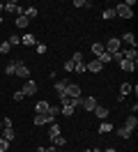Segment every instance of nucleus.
<instances>
[{
	"instance_id": "f257e3e1",
	"label": "nucleus",
	"mask_w": 138,
	"mask_h": 152,
	"mask_svg": "<svg viewBox=\"0 0 138 152\" xmlns=\"http://www.w3.org/2000/svg\"><path fill=\"white\" fill-rule=\"evenodd\" d=\"M115 16H120V19H131V16H134V10H129L124 2H120V5H115Z\"/></svg>"
},
{
	"instance_id": "f03ea898",
	"label": "nucleus",
	"mask_w": 138,
	"mask_h": 152,
	"mask_svg": "<svg viewBox=\"0 0 138 152\" xmlns=\"http://www.w3.org/2000/svg\"><path fill=\"white\" fill-rule=\"evenodd\" d=\"M37 90H39V88H37V83L32 81V78H28L26 83H23V88H21V92H23L26 97H32V95H37Z\"/></svg>"
},
{
	"instance_id": "7ed1b4c3",
	"label": "nucleus",
	"mask_w": 138,
	"mask_h": 152,
	"mask_svg": "<svg viewBox=\"0 0 138 152\" xmlns=\"http://www.w3.org/2000/svg\"><path fill=\"white\" fill-rule=\"evenodd\" d=\"M120 46H122V42H120L118 37L108 39V42L104 44V48H106V53H110V56H113V53H118V51H120Z\"/></svg>"
},
{
	"instance_id": "20e7f679",
	"label": "nucleus",
	"mask_w": 138,
	"mask_h": 152,
	"mask_svg": "<svg viewBox=\"0 0 138 152\" xmlns=\"http://www.w3.org/2000/svg\"><path fill=\"white\" fill-rule=\"evenodd\" d=\"M14 76H16V78H26V81H28V78H30V69H28L21 60H16V74H14Z\"/></svg>"
},
{
	"instance_id": "39448f33",
	"label": "nucleus",
	"mask_w": 138,
	"mask_h": 152,
	"mask_svg": "<svg viewBox=\"0 0 138 152\" xmlns=\"http://www.w3.org/2000/svg\"><path fill=\"white\" fill-rule=\"evenodd\" d=\"M97 106V97H81V108L83 111H94Z\"/></svg>"
},
{
	"instance_id": "423d86ee",
	"label": "nucleus",
	"mask_w": 138,
	"mask_h": 152,
	"mask_svg": "<svg viewBox=\"0 0 138 152\" xmlns=\"http://www.w3.org/2000/svg\"><path fill=\"white\" fill-rule=\"evenodd\" d=\"M85 69H88V72H94V74H99L101 69H104V65L94 58V60H90V62H85Z\"/></svg>"
},
{
	"instance_id": "0eeeda50",
	"label": "nucleus",
	"mask_w": 138,
	"mask_h": 152,
	"mask_svg": "<svg viewBox=\"0 0 138 152\" xmlns=\"http://www.w3.org/2000/svg\"><path fill=\"white\" fill-rule=\"evenodd\" d=\"M92 113L97 115V118H99L101 122H104V120H108V108H106V106H99V104H97V106H94V111H92Z\"/></svg>"
},
{
	"instance_id": "6e6552de",
	"label": "nucleus",
	"mask_w": 138,
	"mask_h": 152,
	"mask_svg": "<svg viewBox=\"0 0 138 152\" xmlns=\"http://www.w3.org/2000/svg\"><path fill=\"white\" fill-rule=\"evenodd\" d=\"M51 122H55V120H53L48 113H44V115H35V124H37V127H42V124H51Z\"/></svg>"
},
{
	"instance_id": "1a4fd4ad",
	"label": "nucleus",
	"mask_w": 138,
	"mask_h": 152,
	"mask_svg": "<svg viewBox=\"0 0 138 152\" xmlns=\"http://www.w3.org/2000/svg\"><path fill=\"white\" fill-rule=\"evenodd\" d=\"M48 108H51V104H48L46 99H42V102H37V104H35V111H37V115H44V113H48Z\"/></svg>"
},
{
	"instance_id": "9d476101",
	"label": "nucleus",
	"mask_w": 138,
	"mask_h": 152,
	"mask_svg": "<svg viewBox=\"0 0 138 152\" xmlns=\"http://www.w3.org/2000/svg\"><path fill=\"white\" fill-rule=\"evenodd\" d=\"M0 138H5V141H14L16 138V132H14V127H7V129H2V134H0Z\"/></svg>"
},
{
	"instance_id": "9b49d317",
	"label": "nucleus",
	"mask_w": 138,
	"mask_h": 152,
	"mask_svg": "<svg viewBox=\"0 0 138 152\" xmlns=\"http://www.w3.org/2000/svg\"><path fill=\"white\" fill-rule=\"evenodd\" d=\"M67 86H69V81H67V78H64V81H55V92H58V95H60V97H62L64 95V92H67Z\"/></svg>"
},
{
	"instance_id": "f8f14e48",
	"label": "nucleus",
	"mask_w": 138,
	"mask_h": 152,
	"mask_svg": "<svg viewBox=\"0 0 138 152\" xmlns=\"http://www.w3.org/2000/svg\"><path fill=\"white\" fill-rule=\"evenodd\" d=\"M120 42H127V44H129V48H136V37H134V32H124Z\"/></svg>"
},
{
	"instance_id": "ddd939ff",
	"label": "nucleus",
	"mask_w": 138,
	"mask_h": 152,
	"mask_svg": "<svg viewBox=\"0 0 138 152\" xmlns=\"http://www.w3.org/2000/svg\"><path fill=\"white\" fill-rule=\"evenodd\" d=\"M136 67H138V62H131V60H122V62H120V69H122V72H134Z\"/></svg>"
},
{
	"instance_id": "4468645a",
	"label": "nucleus",
	"mask_w": 138,
	"mask_h": 152,
	"mask_svg": "<svg viewBox=\"0 0 138 152\" xmlns=\"http://www.w3.org/2000/svg\"><path fill=\"white\" fill-rule=\"evenodd\" d=\"M122 56H124V60H131V62H138V51H136V48H127V51H124Z\"/></svg>"
},
{
	"instance_id": "2eb2a0df",
	"label": "nucleus",
	"mask_w": 138,
	"mask_h": 152,
	"mask_svg": "<svg viewBox=\"0 0 138 152\" xmlns=\"http://www.w3.org/2000/svg\"><path fill=\"white\" fill-rule=\"evenodd\" d=\"M64 95H67V97H81V88H78V86H74V83H69Z\"/></svg>"
},
{
	"instance_id": "dca6fc26",
	"label": "nucleus",
	"mask_w": 138,
	"mask_h": 152,
	"mask_svg": "<svg viewBox=\"0 0 138 152\" xmlns=\"http://www.w3.org/2000/svg\"><path fill=\"white\" fill-rule=\"evenodd\" d=\"M21 44H23V46H37V39H35V35H23V37H21Z\"/></svg>"
},
{
	"instance_id": "f3484780",
	"label": "nucleus",
	"mask_w": 138,
	"mask_h": 152,
	"mask_svg": "<svg viewBox=\"0 0 138 152\" xmlns=\"http://www.w3.org/2000/svg\"><path fill=\"white\" fill-rule=\"evenodd\" d=\"M124 127H127L129 132H134V129L138 127V118H136V115H129V118H127V122H124Z\"/></svg>"
},
{
	"instance_id": "a211bd4d",
	"label": "nucleus",
	"mask_w": 138,
	"mask_h": 152,
	"mask_svg": "<svg viewBox=\"0 0 138 152\" xmlns=\"http://www.w3.org/2000/svg\"><path fill=\"white\" fill-rule=\"evenodd\" d=\"M48 136H51V141L60 136V124H58V122H51V127H48Z\"/></svg>"
},
{
	"instance_id": "6ab92c4d",
	"label": "nucleus",
	"mask_w": 138,
	"mask_h": 152,
	"mask_svg": "<svg viewBox=\"0 0 138 152\" xmlns=\"http://www.w3.org/2000/svg\"><path fill=\"white\" fill-rule=\"evenodd\" d=\"M37 14H39V12H37V7H26V12H23V16H26L28 21L37 19Z\"/></svg>"
},
{
	"instance_id": "aec40b11",
	"label": "nucleus",
	"mask_w": 138,
	"mask_h": 152,
	"mask_svg": "<svg viewBox=\"0 0 138 152\" xmlns=\"http://www.w3.org/2000/svg\"><path fill=\"white\" fill-rule=\"evenodd\" d=\"M5 74H7V76H14V74H16V60H9V62H7Z\"/></svg>"
},
{
	"instance_id": "412c9836",
	"label": "nucleus",
	"mask_w": 138,
	"mask_h": 152,
	"mask_svg": "<svg viewBox=\"0 0 138 152\" xmlns=\"http://www.w3.org/2000/svg\"><path fill=\"white\" fill-rule=\"evenodd\" d=\"M104 51H106V48H104V44H101V42H94V44H92V53H94V58H99Z\"/></svg>"
},
{
	"instance_id": "4be33fe9",
	"label": "nucleus",
	"mask_w": 138,
	"mask_h": 152,
	"mask_svg": "<svg viewBox=\"0 0 138 152\" xmlns=\"http://www.w3.org/2000/svg\"><path fill=\"white\" fill-rule=\"evenodd\" d=\"M129 92H131V86H129V83H122V86H120V97H118V99L122 102V99H124Z\"/></svg>"
},
{
	"instance_id": "5701e85b",
	"label": "nucleus",
	"mask_w": 138,
	"mask_h": 152,
	"mask_svg": "<svg viewBox=\"0 0 138 152\" xmlns=\"http://www.w3.org/2000/svg\"><path fill=\"white\" fill-rule=\"evenodd\" d=\"M113 129H115V127H113L108 120H104V122L99 124V134H108V132H113Z\"/></svg>"
},
{
	"instance_id": "b1692460",
	"label": "nucleus",
	"mask_w": 138,
	"mask_h": 152,
	"mask_svg": "<svg viewBox=\"0 0 138 152\" xmlns=\"http://www.w3.org/2000/svg\"><path fill=\"white\" fill-rule=\"evenodd\" d=\"M115 134H118L120 138H129V136H131L134 132H129L127 127H118V129H115Z\"/></svg>"
},
{
	"instance_id": "393cba45",
	"label": "nucleus",
	"mask_w": 138,
	"mask_h": 152,
	"mask_svg": "<svg viewBox=\"0 0 138 152\" xmlns=\"http://www.w3.org/2000/svg\"><path fill=\"white\" fill-rule=\"evenodd\" d=\"M104 21H110V19H115V7H108V10H104Z\"/></svg>"
},
{
	"instance_id": "a878e982",
	"label": "nucleus",
	"mask_w": 138,
	"mask_h": 152,
	"mask_svg": "<svg viewBox=\"0 0 138 152\" xmlns=\"http://www.w3.org/2000/svg\"><path fill=\"white\" fill-rule=\"evenodd\" d=\"M14 26H16V28H28L30 21H28L26 16H16V23H14Z\"/></svg>"
},
{
	"instance_id": "bb28decb",
	"label": "nucleus",
	"mask_w": 138,
	"mask_h": 152,
	"mask_svg": "<svg viewBox=\"0 0 138 152\" xmlns=\"http://www.w3.org/2000/svg\"><path fill=\"white\" fill-rule=\"evenodd\" d=\"M55 145V148H60V150H62L64 145H67V138H64V136H58V138H53V141H51Z\"/></svg>"
},
{
	"instance_id": "cd10ccee",
	"label": "nucleus",
	"mask_w": 138,
	"mask_h": 152,
	"mask_svg": "<svg viewBox=\"0 0 138 152\" xmlns=\"http://www.w3.org/2000/svg\"><path fill=\"white\" fill-rule=\"evenodd\" d=\"M97 60H99V62H101V65H104V67L108 65V62H113V60H110V53H106V51H104V53H101V56L97 58Z\"/></svg>"
},
{
	"instance_id": "c85d7f7f",
	"label": "nucleus",
	"mask_w": 138,
	"mask_h": 152,
	"mask_svg": "<svg viewBox=\"0 0 138 152\" xmlns=\"http://www.w3.org/2000/svg\"><path fill=\"white\" fill-rule=\"evenodd\" d=\"M74 5H76V7H81V10H85V7H92L90 0H74Z\"/></svg>"
},
{
	"instance_id": "c756f323",
	"label": "nucleus",
	"mask_w": 138,
	"mask_h": 152,
	"mask_svg": "<svg viewBox=\"0 0 138 152\" xmlns=\"http://www.w3.org/2000/svg\"><path fill=\"white\" fill-rule=\"evenodd\" d=\"M74 72H76V74H83V72H88V69H85V60H83V62H76V65H74Z\"/></svg>"
},
{
	"instance_id": "7c9ffc66",
	"label": "nucleus",
	"mask_w": 138,
	"mask_h": 152,
	"mask_svg": "<svg viewBox=\"0 0 138 152\" xmlns=\"http://www.w3.org/2000/svg\"><path fill=\"white\" fill-rule=\"evenodd\" d=\"M7 44L9 46H18V44H21V37H18V35H12V37L7 39Z\"/></svg>"
},
{
	"instance_id": "2f4dec72",
	"label": "nucleus",
	"mask_w": 138,
	"mask_h": 152,
	"mask_svg": "<svg viewBox=\"0 0 138 152\" xmlns=\"http://www.w3.org/2000/svg\"><path fill=\"white\" fill-rule=\"evenodd\" d=\"M110 60H113V62H122V60H124V56H122V51H118V53H113V56H110Z\"/></svg>"
},
{
	"instance_id": "473e14b6",
	"label": "nucleus",
	"mask_w": 138,
	"mask_h": 152,
	"mask_svg": "<svg viewBox=\"0 0 138 152\" xmlns=\"http://www.w3.org/2000/svg\"><path fill=\"white\" fill-rule=\"evenodd\" d=\"M9 51H12V46H9L7 42H2V44H0V53H2V56H7Z\"/></svg>"
},
{
	"instance_id": "72a5a7b5",
	"label": "nucleus",
	"mask_w": 138,
	"mask_h": 152,
	"mask_svg": "<svg viewBox=\"0 0 138 152\" xmlns=\"http://www.w3.org/2000/svg\"><path fill=\"white\" fill-rule=\"evenodd\" d=\"M48 115H51V118H58V115H60V108H58V106H51V108H48Z\"/></svg>"
},
{
	"instance_id": "f704fd0d",
	"label": "nucleus",
	"mask_w": 138,
	"mask_h": 152,
	"mask_svg": "<svg viewBox=\"0 0 138 152\" xmlns=\"http://www.w3.org/2000/svg\"><path fill=\"white\" fill-rule=\"evenodd\" d=\"M72 62H74V65H76V62H83V53H81V51H76V53L72 56Z\"/></svg>"
},
{
	"instance_id": "c9c22d12",
	"label": "nucleus",
	"mask_w": 138,
	"mask_h": 152,
	"mask_svg": "<svg viewBox=\"0 0 138 152\" xmlns=\"http://www.w3.org/2000/svg\"><path fill=\"white\" fill-rule=\"evenodd\" d=\"M74 111H76V108H72V106H62V108H60L62 115H74Z\"/></svg>"
},
{
	"instance_id": "e433bc0d",
	"label": "nucleus",
	"mask_w": 138,
	"mask_h": 152,
	"mask_svg": "<svg viewBox=\"0 0 138 152\" xmlns=\"http://www.w3.org/2000/svg\"><path fill=\"white\" fill-rule=\"evenodd\" d=\"M37 53H39V56H44V53H46V51H48V46H46V44H37Z\"/></svg>"
},
{
	"instance_id": "4c0bfd02",
	"label": "nucleus",
	"mask_w": 138,
	"mask_h": 152,
	"mask_svg": "<svg viewBox=\"0 0 138 152\" xmlns=\"http://www.w3.org/2000/svg\"><path fill=\"white\" fill-rule=\"evenodd\" d=\"M7 150H9V141L0 138V152H7Z\"/></svg>"
},
{
	"instance_id": "58836bf2",
	"label": "nucleus",
	"mask_w": 138,
	"mask_h": 152,
	"mask_svg": "<svg viewBox=\"0 0 138 152\" xmlns=\"http://www.w3.org/2000/svg\"><path fill=\"white\" fill-rule=\"evenodd\" d=\"M64 72H67V74H72V72H74V62H72V60L64 62Z\"/></svg>"
},
{
	"instance_id": "ea45409f",
	"label": "nucleus",
	"mask_w": 138,
	"mask_h": 152,
	"mask_svg": "<svg viewBox=\"0 0 138 152\" xmlns=\"http://www.w3.org/2000/svg\"><path fill=\"white\" fill-rule=\"evenodd\" d=\"M23 99H26V95H23L21 90H16V92H14V102H23Z\"/></svg>"
},
{
	"instance_id": "a19ab883",
	"label": "nucleus",
	"mask_w": 138,
	"mask_h": 152,
	"mask_svg": "<svg viewBox=\"0 0 138 152\" xmlns=\"http://www.w3.org/2000/svg\"><path fill=\"white\" fill-rule=\"evenodd\" d=\"M55 150H58L55 145H51V148H39V152H55Z\"/></svg>"
},
{
	"instance_id": "79ce46f5",
	"label": "nucleus",
	"mask_w": 138,
	"mask_h": 152,
	"mask_svg": "<svg viewBox=\"0 0 138 152\" xmlns=\"http://www.w3.org/2000/svg\"><path fill=\"white\" fill-rule=\"evenodd\" d=\"M2 127H5V129H7V127H12V120H9V118H5V120H2Z\"/></svg>"
},
{
	"instance_id": "37998d69",
	"label": "nucleus",
	"mask_w": 138,
	"mask_h": 152,
	"mask_svg": "<svg viewBox=\"0 0 138 152\" xmlns=\"http://www.w3.org/2000/svg\"><path fill=\"white\" fill-rule=\"evenodd\" d=\"M2 10H5V2H0V14H2Z\"/></svg>"
},
{
	"instance_id": "c03bdc74",
	"label": "nucleus",
	"mask_w": 138,
	"mask_h": 152,
	"mask_svg": "<svg viewBox=\"0 0 138 152\" xmlns=\"http://www.w3.org/2000/svg\"><path fill=\"white\" fill-rule=\"evenodd\" d=\"M104 152H115V148H108V150H104Z\"/></svg>"
},
{
	"instance_id": "a18cd8bd",
	"label": "nucleus",
	"mask_w": 138,
	"mask_h": 152,
	"mask_svg": "<svg viewBox=\"0 0 138 152\" xmlns=\"http://www.w3.org/2000/svg\"><path fill=\"white\" fill-rule=\"evenodd\" d=\"M55 152H62V150H60V148H58V150H55Z\"/></svg>"
},
{
	"instance_id": "49530a36",
	"label": "nucleus",
	"mask_w": 138,
	"mask_h": 152,
	"mask_svg": "<svg viewBox=\"0 0 138 152\" xmlns=\"http://www.w3.org/2000/svg\"><path fill=\"white\" fill-rule=\"evenodd\" d=\"M0 129H2V122H0Z\"/></svg>"
},
{
	"instance_id": "de8ad7c7",
	"label": "nucleus",
	"mask_w": 138,
	"mask_h": 152,
	"mask_svg": "<svg viewBox=\"0 0 138 152\" xmlns=\"http://www.w3.org/2000/svg\"><path fill=\"white\" fill-rule=\"evenodd\" d=\"M76 152H78V150H76ZM81 152H83V150H81Z\"/></svg>"
}]
</instances>
